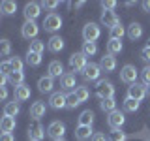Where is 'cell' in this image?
Segmentation results:
<instances>
[{"label":"cell","instance_id":"cell-1","mask_svg":"<svg viewBox=\"0 0 150 141\" xmlns=\"http://www.w3.org/2000/svg\"><path fill=\"white\" fill-rule=\"evenodd\" d=\"M60 28H62V17H60L58 13L51 11L49 15L43 19V30L51 32V34L54 36V32H56V30H60Z\"/></svg>","mask_w":150,"mask_h":141},{"label":"cell","instance_id":"cell-2","mask_svg":"<svg viewBox=\"0 0 150 141\" xmlns=\"http://www.w3.org/2000/svg\"><path fill=\"white\" fill-rule=\"evenodd\" d=\"M100 36H101V28L98 23H86L83 26V40L84 41H94L96 43V40Z\"/></svg>","mask_w":150,"mask_h":141},{"label":"cell","instance_id":"cell-3","mask_svg":"<svg viewBox=\"0 0 150 141\" xmlns=\"http://www.w3.org/2000/svg\"><path fill=\"white\" fill-rule=\"evenodd\" d=\"M96 94L100 96V100H105V98H115V85H112L111 81L101 79V81H98V85H96Z\"/></svg>","mask_w":150,"mask_h":141},{"label":"cell","instance_id":"cell-4","mask_svg":"<svg viewBox=\"0 0 150 141\" xmlns=\"http://www.w3.org/2000/svg\"><path fill=\"white\" fill-rule=\"evenodd\" d=\"M64 134H66V126H64V122H60V120H53L49 126H47V135H49L53 141L64 139Z\"/></svg>","mask_w":150,"mask_h":141},{"label":"cell","instance_id":"cell-5","mask_svg":"<svg viewBox=\"0 0 150 141\" xmlns=\"http://www.w3.org/2000/svg\"><path fill=\"white\" fill-rule=\"evenodd\" d=\"M86 64H88V60H86V56H84L81 51L69 55V68H71L73 72H84Z\"/></svg>","mask_w":150,"mask_h":141},{"label":"cell","instance_id":"cell-6","mask_svg":"<svg viewBox=\"0 0 150 141\" xmlns=\"http://www.w3.org/2000/svg\"><path fill=\"white\" fill-rule=\"evenodd\" d=\"M120 81H124L128 85L137 83V68H135L133 64H126L124 68L120 70Z\"/></svg>","mask_w":150,"mask_h":141},{"label":"cell","instance_id":"cell-7","mask_svg":"<svg viewBox=\"0 0 150 141\" xmlns=\"http://www.w3.org/2000/svg\"><path fill=\"white\" fill-rule=\"evenodd\" d=\"M124 122H126V117H124V113L118 111V109L109 113V117H107V124H109L111 130H120L122 126H124Z\"/></svg>","mask_w":150,"mask_h":141},{"label":"cell","instance_id":"cell-8","mask_svg":"<svg viewBox=\"0 0 150 141\" xmlns=\"http://www.w3.org/2000/svg\"><path fill=\"white\" fill-rule=\"evenodd\" d=\"M146 85H141V83H133L128 87V98H133V100H144V96H146Z\"/></svg>","mask_w":150,"mask_h":141},{"label":"cell","instance_id":"cell-9","mask_svg":"<svg viewBox=\"0 0 150 141\" xmlns=\"http://www.w3.org/2000/svg\"><path fill=\"white\" fill-rule=\"evenodd\" d=\"M26 134H28V139H30V141H41V139L45 137L47 130H45L43 126L40 124V122H34V124H30V126H28Z\"/></svg>","mask_w":150,"mask_h":141},{"label":"cell","instance_id":"cell-10","mask_svg":"<svg viewBox=\"0 0 150 141\" xmlns=\"http://www.w3.org/2000/svg\"><path fill=\"white\" fill-rule=\"evenodd\" d=\"M40 32V26L36 25V21H25V25L21 26V36L25 40H34Z\"/></svg>","mask_w":150,"mask_h":141},{"label":"cell","instance_id":"cell-11","mask_svg":"<svg viewBox=\"0 0 150 141\" xmlns=\"http://www.w3.org/2000/svg\"><path fill=\"white\" fill-rule=\"evenodd\" d=\"M23 13H25V19L26 21H36L38 17H40V13H41V4H38V2H28L25 9H23Z\"/></svg>","mask_w":150,"mask_h":141},{"label":"cell","instance_id":"cell-12","mask_svg":"<svg viewBox=\"0 0 150 141\" xmlns=\"http://www.w3.org/2000/svg\"><path fill=\"white\" fill-rule=\"evenodd\" d=\"M100 21H101V25L107 26L109 30H111V28H115L116 25H120V19H118V15H116L115 11H101Z\"/></svg>","mask_w":150,"mask_h":141},{"label":"cell","instance_id":"cell-13","mask_svg":"<svg viewBox=\"0 0 150 141\" xmlns=\"http://www.w3.org/2000/svg\"><path fill=\"white\" fill-rule=\"evenodd\" d=\"M100 75H101V68H100V64H94V62H88L83 72V77L86 81H96Z\"/></svg>","mask_w":150,"mask_h":141},{"label":"cell","instance_id":"cell-14","mask_svg":"<svg viewBox=\"0 0 150 141\" xmlns=\"http://www.w3.org/2000/svg\"><path fill=\"white\" fill-rule=\"evenodd\" d=\"M64 38L62 36H51L49 38V41H47V49L51 51V53H60V51L64 49Z\"/></svg>","mask_w":150,"mask_h":141},{"label":"cell","instance_id":"cell-15","mask_svg":"<svg viewBox=\"0 0 150 141\" xmlns=\"http://www.w3.org/2000/svg\"><path fill=\"white\" fill-rule=\"evenodd\" d=\"M100 68L103 70V72H115L116 70V58L112 55H103L101 60H100Z\"/></svg>","mask_w":150,"mask_h":141},{"label":"cell","instance_id":"cell-16","mask_svg":"<svg viewBox=\"0 0 150 141\" xmlns=\"http://www.w3.org/2000/svg\"><path fill=\"white\" fill-rule=\"evenodd\" d=\"M49 105L53 109H64L66 107V94L62 92H53L49 98Z\"/></svg>","mask_w":150,"mask_h":141},{"label":"cell","instance_id":"cell-17","mask_svg":"<svg viewBox=\"0 0 150 141\" xmlns=\"http://www.w3.org/2000/svg\"><path fill=\"white\" fill-rule=\"evenodd\" d=\"M45 111H47L45 103H43V102H40V100L34 102V103L30 105V117H32L34 120H40L41 117H45Z\"/></svg>","mask_w":150,"mask_h":141},{"label":"cell","instance_id":"cell-18","mask_svg":"<svg viewBox=\"0 0 150 141\" xmlns=\"http://www.w3.org/2000/svg\"><path fill=\"white\" fill-rule=\"evenodd\" d=\"M47 75L49 77H60L62 79V75H64V66H62V62L60 60H53V62H49V68H47Z\"/></svg>","mask_w":150,"mask_h":141},{"label":"cell","instance_id":"cell-19","mask_svg":"<svg viewBox=\"0 0 150 141\" xmlns=\"http://www.w3.org/2000/svg\"><path fill=\"white\" fill-rule=\"evenodd\" d=\"M53 87H54V79L49 77V75H45V77H40V81H38V90L40 92H53Z\"/></svg>","mask_w":150,"mask_h":141},{"label":"cell","instance_id":"cell-20","mask_svg":"<svg viewBox=\"0 0 150 141\" xmlns=\"http://www.w3.org/2000/svg\"><path fill=\"white\" fill-rule=\"evenodd\" d=\"M13 98H15V102H26L30 98V87L28 85H19V87H15Z\"/></svg>","mask_w":150,"mask_h":141},{"label":"cell","instance_id":"cell-21","mask_svg":"<svg viewBox=\"0 0 150 141\" xmlns=\"http://www.w3.org/2000/svg\"><path fill=\"white\" fill-rule=\"evenodd\" d=\"M92 135H94L92 126H77V130H75V139H77V141L92 139Z\"/></svg>","mask_w":150,"mask_h":141},{"label":"cell","instance_id":"cell-22","mask_svg":"<svg viewBox=\"0 0 150 141\" xmlns=\"http://www.w3.org/2000/svg\"><path fill=\"white\" fill-rule=\"evenodd\" d=\"M13 130H15V119L4 115L2 119H0V132H2V134H11Z\"/></svg>","mask_w":150,"mask_h":141},{"label":"cell","instance_id":"cell-23","mask_svg":"<svg viewBox=\"0 0 150 141\" xmlns=\"http://www.w3.org/2000/svg\"><path fill=\"white\" fill-rule=\"evenodd\" d=\"M126 34H128V38L131 41H135V40H139V38L143 36V26H141L139 23H131L128 26V30H126Z\"/></svg>","mask_w":150,"mask_h":141},{"label":"cell","instance_id":"cell-24","mask_svg":"<svg viewBox=\"0 0 150 141\" xmlns=\"http://www.w3.org/2000/svg\"><path fill=\"white\" fill-rule=\"evenodd\" d=\"M60 87L64 90H71V88H77V83H75V75L73 73H64L62 79H60Z\"/></svg>","mask_w":150,"mask_h":141},{"label":"cell","instance_id":"cell-25","mask_svg":"<svg viewBox=\"0 0 150 141\" xmlns=\"http://www.w3.org/2000/svg\"><path fill=\"white\" fill-rule=\"evenodd\" d=\"M19 111H21V105H19V102H8L6 105H4V115L6 117H13V119H15V117L19 115Z\"/></svg>","mask_w":150,"mask_h":141},{"label":"cell","instance_id":"cell-26","mask_svg":"<svg viewBox=\"0 0 150 141\" xmlns=\"http://www.w3.org/2000/svg\"><path fill=\"white\" fill-rule=\"evenodd\" d=\"M15 11H17V2H13V0H4V2H0V13H4V15H13Z\"/></svg>","mask_w":150,"mask_h":141},{"label":"cell","instance_id":"cell-27","mask_svg":"<svg viewBox=\"0 0 150 141\" xmlns=\"http://www.w3.org/2000/svg\"><path fill=\"white\" fill-rule=\"evenodd\" d=\"M94 111L90 109H84L81 115H79V126H92V122H94Z\"/></svg>","mask_w":150,"mask_h":141},{"label":"cell","instance_id":"cell-28","mask_svg":"<svg viewBox=\"0 0 150 141\" xmlns=\"http://www.w3.org/2000/svg\"><path fill=\"white\" fill-rule=\"evenodd\" d=\"M8 83L13 85V87L25 85V72H11V73L8 75Z\"/></svg>","mask_w":150,"mask_h":141},{"label":"cell","instance_id":"cell-29","mask_svg":"<svg viewBox=\"0 0 150 141\" xmlns=\"http://www.w3.org/2000/svg\"><path fill=\"white\" fill-rule=\"evenodd\" d=\"M122 51V40H111L109 38V41H107V53L109 55H118Z\"/></svg>","mask_w":150,"mask_h":141},{"label":"cell","instance_id":"cell-30","mask_svg":"<svg viewBox=\"0 0 150 141\" xmlns=\"http://www.w3.org/2000/svg\"><path fill=\"white\" fill-rule=\"evenodd\" d=\"M100 107L105 113H112V111H116V100L115 98H105V100L100 102Z\"/></svg>","mask_w":150,"mask_h":141},{"label":"cell","instance_id":"cell-31","mask_svg":"<svg viewBox=\"0 0 150 141\" xmlns=\"http://www.w3.org/2000/svg\"><path fill=\"white\" fill-rule=\"evenodd\" d=\"M81 53L84 56H94L98 53V45L94 43V41H83V51Z\"/></svg>","mask_w":150,"mask_h":141},{"label":"cell","instance_id":"cell-32","mask_svg":"<svg viewBox=\"0 0 150 141\" xmlns=\"http://www.w3.org/2000/svg\"><path fill=\"white\" fill-rule=\"evenodd\" d=\"M79 105H81V102L77 100L75 92L66 94V107H68V109H75V107H79Z\"/></svg>","mask_w":150,"mask_h":141},{"label":"cell","instance_id":"cell-33","mask_svg":"<svg viewBox=\"0 0 150 141\" xmlns=\"http://www.w3.org/2000/svg\"><path fill=\"white\" fill-rule=\"evenodd\" d=\"M26 64L28 66H40L41 64V55H38V53H32V51H28L26 53Z\"/></svg>","mask_w":150,"mask_h":141},{"label":"cell","instance_id":"cell-34","mask_svg":"<svg viewBox=\"0 0 150 141\" xmlns=\"http://www.w3.org/2000/svg\"><path fill=\"white\" fill-rule=\"evenodd\" d=\"M73 92H75V96H77V100L81 102V103H83V102H86L88 98H90V92H88V88H86V87H77Z\"/></svg>","mask_w":150,"mask_h":141},{"label":"cell","instance_id":"cell-35","mask_svg":"<svg viewBox=\"0 0 150 141\" xmlns=\"http://www.w3.org/2000/svg\"><path fill=\"white\" fill-rule=\"evenodd\" d=\"M139 105H141V102L133 100V98H126V100H124V109L129 111V113H135L139 109Z\"/></svg>","mask_w":150,"mask_h":141},{"label":"cell","instance_id":"cell-36","mask_svg":"<svg viewBox=\"0 0 150 141\" xmlns=\"http://www.w3.org/2000/svg\"><path fill=\"white\" fill-rule=\"evenodd\" d=\"M11 53V41L8 38H2L0 40V56H8Z\"/></svg>","mask_w":150,"mask_h":141},{"label":"cell","instance_id":"cell-37","mask_svg":"<svg viewBox=\"0 0 150 141\" xmlns=\"http://www.w3.org/2000/svg\"><path fill=\"white\" fill-rule=\"evenodd\" d=\"M43 49H45V43H43L41 40H32V41H30V49H28V51L41 55V53H43Z\"/></svg>","mask_w":150,"mask_h":141},{"label":"cell","instance_id":"cell-38","mask_svg":"<svg viewBox=\"0 0 150 141\" xmlns=\"http://www.w3.org/2000/svg\"><path fill=\"white\" fill-rule=\"evenodd\" d=\"M126 34V28L122 25H116L115 28H111V40H122Z\"/></svg>","mask_w":150,"mask_h":141},{"label":"cell","instance_id":"cell-39","mask_svg":"<svg viewBox=\"0 0 150 141\" xmlns=\"http://www.w3.org/2000/svg\"><path fill=\"white\" fill-rule=\"evenodd\" d=\"M109 141H126V134L122 130H112Z\"/></svg>","mask_w":150,"mask_h":141},{"label":"cell","instance_id":"cell-40","mask_svg":"<svg viewBox=\"0 0 150 141\" xmlns=\"http://www.w3.org/2000/svg\"><path fill=\"white\" fill-rule=\"evenodd\" d=\"M9 62H11L13 72H23V60L19 58V56H13V58H9Z\"/></svg>","mask_w":150,"mask_h":141},{"label":"cell","instance_id":"cell-41","mask_svg":"<svg viewBox=\"0 0 150 141\" xmlns=\"http://www.w3.org/2000/svg\"><path fill=\"white\" fill-rule=\"evenodd\" d=\"M11 72H13V68H11V62H9V60H4V62H0V73L9 75Z\"/></svg>","mask_w":150,"mask_h":141},{"label":"cell","instance_id":"cell-42","mask_svg":"<svg viewBox=\"0 0 150 141\" xmlns=\"http://www.w3.org/2000/svg\"><path fill=\"white\" fill-rule=\"evenodd\" d=\"M101 8H103V11H115L116 2H115V0H107V2H101Z\"/></svg>","mask_w":150,"mask_h":141},{"label":"cell","instance_id":"cell-43","mask_svg":"<svg viewBox=\"0 0 150 141\" xmlns=\"http://www.w3.org/2000/svg\"><path fill=\"white\" fill-rule=\"evenodd\" d=\"M41 8H45V9H56V8H58V2H56V0H43V2H41Z\"/></svg>","mask_w":150,"mask_h":141},{"label":"cell","instance_id":"cell-44","mask_svg":"<svg viewBox=\"0 0 150 141\" xmlns=\"http://www.w3.org/2000/svg\"><path fill=\"white\" fill-rule=\"evenodd\" d=\"M90 141H109V137H107L105 134H101V132H96V134L92 135Z\"/></svg>","mask_w":150,"mask_h":141},{"label":"cell","instance_id":"cell-45","mask_svg":"<svg viewBox=\"0 0 150 141\" xmlns=\"http://www.w3.org/2000/svg\"><path fill=\"white\" fill-rule=\"evenodd\" d=\"M141 58L144 60V62H150V47L146 45L143 51H141Z\"/></svg>","mask_w":150,"mask_h":141},{"label":"cell","instance_id":"cell-46","mask_svg":"<svg viewBox=\"0 0 150 141\" xmlns=\"http://www.w3.org/2000/svg\"><path fill=\"white\" fill-rule=\"evenodd\" d=\"M143 81H144V85L150 83V66H146V68L143 70Z\"/></svg>","mask_w":150,"mask_h":141},{"label":"cell","instance_id":"cell-47","mask_svg":"<svg viewBox=\"0 0 150 141\" xmlns=\"http://www.w3.org/2000/svg\"><path fill=\"white\" fill-rule=\"evenodd\" d=\"M0 141H15L13 134H0Z\"/></svg>","mask_w":150,"mask_h":141},{"label":"cell","instance_id":"cell-48","mask_svg":"<svg viewBox=\"0 0 150 141\" xmlns=\"http://www.w3.org/2000/svg\"><path fill=\"white\" fill-rule=\"evenodd\" d=\"M83 6H84L83 0H79V2H69V8H71V9H79V8H83Z\"/></svg>","mask_w":150,"mask_h":141},{"label":"cell","instance_id":"cell-49","mask_svg":"<svg viewBox=\"0 0 150 141\" xmlns=\"http://www.w3.org/2000/svg\"><path fill=\"white\" fill-rule=\"evenodd\" d=\"M8 98V88L6 87H0V102H4Z\"/></svg>","mask_w":150,"mask_h":141},{"label":"cell","instance_id":"cell-50","mask_svg":"<svg viewBox=\"0 0 150 141\" xmlns=\"http://www.w3.org/2000/svg\"><path fill=\"white\" fill-rule=\"evenodd\" d=\"M6 83H8V75L0 73V87H6Z\"/></svg>","mask_w":150,"mask_h":141},{"label":"cell","instance_id":"cell-51","mask_svg":"<svg viewBox=\"0 0 150 141\" xmlns=\"http://www.w3.org/2000/svg\"><path fill=\"white\" fill-rule=\"evenodd\" d=\"M143 9L146 13H150V0H144V2H143Z\"/></svg>","mask_w":150,"mask_h":141},{"label":"cell","instance_id":"cell-52","mask_svg":"<svg viewBox=\"0 0 150 141\" xmlns=\"http://www.w3.org/2000/svg\"><path fill=\"white\" fill-rule=\"evenodd\" d=\"M146 92H148V94H150V83H148V85H146Z\"/></svg>","mask_w":150,"mask_h":141},{"label":"cell","instance_id":"cell-53","mask_svg":"<svg viewBox=\"0 0 150 141\" xmlns=\"http://www.w3.org/2000/svg\"><path fill=\"white\" fill-rule=\"evenodd\" d=\"M56 141H66V139H56Z\"/></svg>","mask_w":150,"mask_h":141},{"label":"cell","instance_id":"cell-54","mask_svg":"<svg viewBox=\"0 0 150 141\" xmlns=\"http://www.w3.org/2000/svg\"><path fill=\"white\" fill-rule=\"evenodd\" d=\"M148 47H150V40H148Z\"/></svg>","mask_w":150,"mask_h":141}]
</instances>
